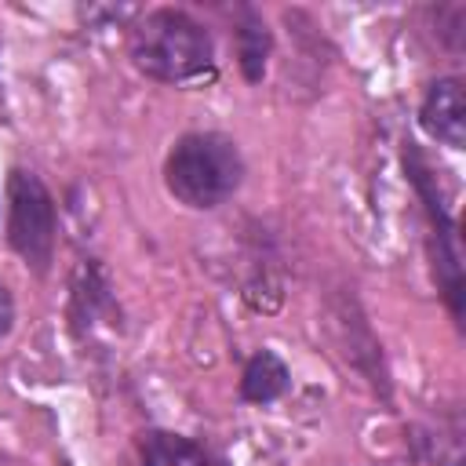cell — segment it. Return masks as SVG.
Listing matches in <instances>:
<instances>
[{"instance_id":"6da1fadb","label":"cell","mask_w":466,"mask_h":466,"mask_svg":"<svg viewBox=\"0 0 466 466\" xmlns=\"http://www.w3.org/2000/svg\"><path fill=\"white\" fill-rule=\"evenodd\" d=\"M131 66L160 84H200L215 76V40L182 7H153L127 33Z\"/></svg>"},{"instance_id":"7a4b0ae2","label":"cell","mask_w":466,"mask_h":466,"mask_svg":"<svg viewBox=\"0 0 466 466\" xmlns=\"http://www.w3.org/2000/svg\"><path fill=\"white\" fill-rule=\"evenodd\" d=\"M244 182L240 146L222 131H186L164 157V186L167 193L193 208L211 211L226 204Z\"/></svg>"},{"instance_id":"3957f363","label":"cell","mask_w":466,"mask_h":466,"mask_svg":"<svg viewBox=\"0 0 466 466\" xmlns=\"http://www.w3.org/2000/svg\"><path fill=\"white\" fill-rule=\"evenodd\" d=\"M58 244V211L40 175L11 167L7 175V248L33 269L47 273Z\"/></svg>"},{"instance_id":"277c9868","label":"cell","mask_w":466,"mask_h":466,"mask_svg":"<svg viewBox=\"0 0 466 466\" xmlns=\"http://www.w3.org/2000/svg\"><path fill=\"white\" fill-rule=\"evenodd\" d=\"M404 171L426 204L430 233H433V273H437V284L448 299L451 317L459 320L462 317V262H459V248H455V218L444 208V197L437 189V178L430 175V164L422 160V153L411 142L404 146Z\"/></svg>"},{"instance_id":"5b68a950","label":"cell","mask_w":466,"mask_h":466,"mask_svg":"<svg viewBox=\"0 0 466 466\" xmlns=\"http://www.w3.org/2000/svg\"><path fill=\"white\" fill-rule=\"evenodd\" d=\"M335 320V342H339V353H342V360L357 371V375H364L368 382H371V390H379L382 397L390 393V382H386V368H382V353H379V342H375V335H371V328H368V320L360 317V309H357V302L350 299H342L339 306H335V313H331Z\"/></svg>"},{"instance_id":"8992f818","label":"cell","mask_w":466,"mask_h":466,"mask_svg":"<svg viewBox=\"0 0 466 466\" xmlns=\"http://www.w3.org/2000/svg\"><path fill=\"white\" fill-rule=\"evenodd\" d=\"M419 124L433 142L448 149L466 146V87L459 76H441L430 84L419 106Z\"/></svg>"},{"instance_id":"52a82bcc","label":"cell","mask_w":466,"mask_h":466,"mask_svg":"<svg viewBox=\"0 0 466 466\" xmlns=\"http://www.w3.org/2000/svg\"><path fill=\"white\" fill-rule=\"evenodd\" d=\"M288 386H291V371H288V364L273 350H258L244 364L240 397L248 404H273V400H280L288 393Z\"/></svg>"},{"instance_id":"ba28073f","label":"cell","mask_w":466,"mask_h":466,"mask_svg":"<svg viewBox=\"0 0 466 466\" xmlns=\"http://www.w3.org/2000/svg\"><path fill=\"white\" fill-rule=\"evenodd\" d=\"M233 36H237V62H240L244 80L258 84L266 76V62H269V47H273V36H269L262 15L240 11V22H237Z\"/></svg>"},{"instance_id":"9c48e42d","label":"cell","mask_w":466,"mask_h":466,"mask_svg":"<svg viewBox=\"0 0 466 466\" xmlns=\"http://www.w3.org/2000/svg\"><path fill=\"white\" fill-rule=\"evenodd\" d=\"M149 451L164 466H218L200 444H193V441H186L178 433H153L149 437Z\"/></svg>"},{"instance_id":"30bf717a","label":"cell","mask_w":466,"mask_h":466,"mask_svg":"<svg viewBox=\"0 0 466 466\" xmlns=\"http://www.w3.org/2000/svg\"><path fill=\"white\" fill-rule=\"evenodd\" d=\"M11 328H15V299H11L7 284L0 280V339H7Z\"/></svg>"},{"instance_id":"8fae6325","label":"cell","mask_w":466,"mask_h":466,"mask_svg":"<svg viewBox=\"0 0 466 466\" xmlns=\"http://www.w3.org/2000/svg\"><path fill=\"white\" fill-rule=\"evenodd\" d=\"M0 466H4V462H0Z\"/></svg>"}]
</instances>
